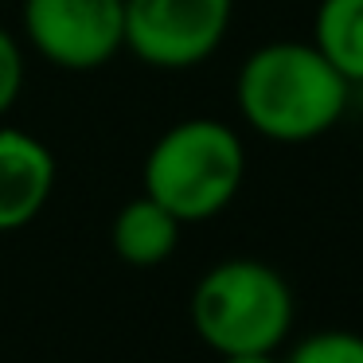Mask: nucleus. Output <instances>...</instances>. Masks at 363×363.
<instances>
[{
    "label": "nucleus",
    "mask_w": 363,
    "mask_h": 363,
    "mask_svg": "<svg viewBox=\"0 0 363 363\" xmlns=\"http://www.w3.org/2000/svg\"><path fill=\"white\" fill-rule=\"evenodd\" d=\"M352 82L305 40H274L238 67L235 102L242 121L277 145L324 137L347 110Z\"/></svg>",
    "instance_id": "obj_1"
},
{
    "label": "nucleus",
    "mask_w": 363,
    "mask_h": 363,
    "mask_svg": "<svg viewBox=\"0 0 363 363\" xmlns=\"http://www.w3.org/2000/svg\"><path fill=\"white\" fill-rule=\"evenodd\" d=\"M246 180L242 137L215 118H188L152 141L145 157V196L180 223H203L230 207Z\"/></svg>",
    "instance_id": "obj_2"
},
{
    "label": "nucleus",
    "mask_w": 363,
    "mask_h": 363,
    "mask_svg": "<svg viewBox=\"0 0 363 363\" xmlns=\"http://www.w3.org/2000/svg\"><path fill=\"white\" fill-rule=\"evenodd\" d=\"M191 328L215 355L277 352L293 328V289L258 258H227L191 289Z\"/></svg>",
    "instance_id": "obj_3"
},
{
    "label": "nucleus",
    "mask_w": 363,
    "mask_h": 363,
    "mask_svg": "<svg viewBox=\"0 0 363 363\" xmlns=\"http://www.w3.org/2000/svg\"><path fill=\"white\" fill-rule=\"evenodd\" d=\"M235 0H125V51L157 71H188L219 51Z\"/></svg>",
    "instance_id": "obj_4"
},
{
    "label": "nucleus",
    "mask_w": 363,
    "mask_h": 363,
    "mask_svg": "<svg viewBox=\"0 0 363 363\" xmlns=\"http://www.w3.org/2000/svg\"><path fill=\"white\" fill-rule=\"evenodd\" d=\"M24 35L63 71H98L125 48V0H24Z\"/></svg>",
    "instance_id": "obj_5"
},
{
    "label": "nucleus",
    "mask_w": 363,
    "mask_h": 363,
    "mask_svg": "<svg viewBox=\"0 0 363 363\" xmlns=\"http://www.w3.org/2000/svg\"><path fill=\"white\" fill-rule=\"evenodd\" d=\"M55 157L28 129H0V235L20 230L48 207Z\"/></svg>",
    "instance_id": "obj_6"
},
{
    "label": "nucleus",
    "mask_w": 363,
    "mask_h": 363,
    "mask_svg": "<svg viewBox=\"0 0 363 363\" xmlns=\"http://www.w3.org/2000/svg\"><path fill=\"white\" fill-rule=\"evenodd\" d=\"M180 227L184 223L176 219L168 207H160L152 196H137L129 199L125 207L118 211L110 227V242H113V254H118L125 266H137V269H152L160 262H168L180 246Z\"/></svg>",
    "instance_id": "obj_7"
},
{
    "label": "nucleus",
    "mask_w": 363,
    "mask_h": 363,
    "mask_svg": "<svg viewBox=\"0 0 363 363\" xmlns=\"http://www.w3.org/2000/svg\"><path fill=\"white\" fill-rule=\"evenodd\" d=\"M313 48L352 86H363V0H320L313 20Z\"/></svg>",
    "instance_id": "obj_8"
},
{
    "label": "nucleus",
    "mask_w": 363,
    "mask_h": 363,
    "mask_svg": "<svg viewBox=\"0 0 363 363\" xmlns=\"http://www.w3.org/2000/svg\"><path fill=\"white\" fill-rule=\"evenodd\" d=\"M281 363H363V336L359 332L324 328L297 340Z\"/></svg>",
    "instance_id": "obj_9"
},
{
    "label": "nucleus",
    "mask_w": 363,
    "mask_h": 363,
    "mask_svg": "<svg viewBox=\"0 0 363 363\" xmlns=\"http://www.w3.org/2000/svg\"><path fill=\"white\" fill-rule=\"evenodd\" d=\"M20 90H24V51L0 28V118L16 106Z\"/></svg>",
    "instance_id": "obj_10"
},
{
    "label": "nucleus",
    "mask_w": 363,
    "mask_h": 363,
    "mask_svg": "<svg viewBox=\"0 0 363 363\" xmlns=\"http://www.w3.org/2000/svg\"><path fill=\"white\" fill-rule=\"evenodd\" d=\"M219 363H281L274 352H238V355H219Z\"/></svg>",
    "instance_id": "obj_11"
}]
</instances>
